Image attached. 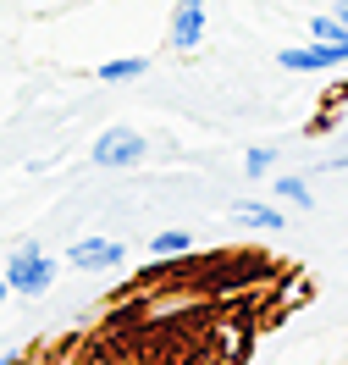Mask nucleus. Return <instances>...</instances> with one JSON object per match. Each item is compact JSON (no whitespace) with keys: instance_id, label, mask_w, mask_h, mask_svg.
Returning a JSON list of instances; mask_svg holds the SVG:
<instances>
[{"instance_id":"obj_1","label":"nucleus","mask_w":348,"mask_h":365,"mask_svg":"<svg viewBox=\"0 0 348 365\" xmlns=\"http://www.w3.org/2000/svg\"><path fill=\"white\" fill-rule=\"evenodd\" d=\"M61 277V266H56V255L45 250V244H17L11 250V260H6V282H11V294H23V299H39L50 294V282Z\"/></svg>"},{"instance_id":"obj_2","label":"nucleus","mask_w":348,"mask_h":365,"mask_svg":"<svg viewBox=\"0 0 348 365\" xmlns=\"http://www.w3.org/2000/svg\"><path fill=\"white\" fill-rule=\"evenodd\" d=\"M94 166H105V172H127V166H139L149 155V138L139 128H105V133L94 138Z\"/></svg>"},{"instance_id":"obj_3","label":"nucleus","mask_w":348,"mask_h":365,"mask_svg":"<svg viewBox=\"0 0 348 365\" xmlns=\"http://www.w3.org/2000/svg\"><path fill=\"white\" fill-rule=\"evenodd\" d=\"M127 260V250L116 244V238H105V232H94V238H78L67 250V266L72 272H89V277H100V272H116Z\"/></svg>"},{"instance_id":"obj_4","label":"nucleus","mask_w":348,"mask_h":365,"mask_svg":"<svg viewBox=\"0 0 348 365\" xmlns=\"http://www.w3.org/2000/svg\"><path fill=\"white\" fill-rule=\"evenodd\" d=\"M277 61H282V72H337V67L348 61V50L332 45V39H310V45L282 50Z\"/></svg>"},{"instance_id":"obj_5","label":"nucleus","mask_w":348,"mask_h":365,"mask_svg":"<svg viewBox=\"0 0 348 365\" xmlns=\"http://www.w3.org/2000/svg\"><path fill=\"white\" fill-rule=\"evenodd\" d=\"M199 39H205V6H188V0H177V11H172V50H199Z\"/></svg>"},{"instance_id":"obj_6","label":"nucleus","mask_w":348,"mask_h":365,"mask_svg":"<svg viewBox=\"0 0 348 365\" xmlns=\"http://www.w3.org/2000/svg\"><path fill=\"white\" fill-rule=\"evenodd\" d=\"M232 222H238V227H255V232H282L288 227V216H282L277 205H260V200H238V205H232Z\"/></svg>"},{"instance_id":"obj_7","label":"nucleus","mask_w":348,"mask_h":365,"mask_svg":"<svg viewBox=\"0 0 348 365\" xmlns=\"http://www.w3.org/2000/svg\"><path fill=\"white\" fill-rule=\"evenodd\" d=\"M149 255L155 260H183V255H194V232H183V227L149 232Z\"/></svg>"},{"instance_id":"obj_8","label":"nucleus","mask_w":348,"mask_h":365,"mask_svg":"<svg viewBox=\"0 0 348 365\" xmlns=\"http://www.w3.org/2000/svg\"><path fill=\"white\" fill-rule=\"evenodd\" d=\"M144 72H149V56H116V61L100 67V83H133Z\"/></svg>"},{"instance_id":"obj_9","label":"nucleus","mask_w":348,"mask_h":365,"mask_svg":"<svg viewBox=\"0 0 348 365\" xmlns=\"http://www.w3.org/2000/svg\"><path fill=\"white\" fill-rule=\"evenodd\" d=\"M310 39H332V45H343V50H348V28L337 23L332 11H315V17H310Z\"/></svg>"},{"instance_id":"obj_10","label":"nucleus","mask_w":348,"mask_h":365,"mask_svg":"<svg viewBox=\"0 0 348 365\" xmlns=\"http://www.w3.org/2000/svg\"><path fill=\"white\" fill-rule=\"evenodd\" d=\"M271 188H277V200H288V205H299V210L315 205V194H310V182H304V178H277Z\"/></svg>"},{"instance_id":"obj_11","label":"nucleus","mask_w":348,"mask_h":365,"mask_svg":"<svg viewBox=\"0 0 348 365\" xmlns=\"http://www.w3.org/2000/svg\"><path fill=\"white\" fill-rule=\"evenodd\" d=\"M271 166H277V150H271V144H255V150L243 155V172H249V178H265Z\"/></svg>"},{"instance_id":"obj_12","label":"nucleus","mask_w":348,"mask_h":365,"mask_svg":"<svg viewBox=\"0 0 348 365\" xmlns=\"http://www.w3.org/2000/svg\"><path fill=\"white\" fill-rule=\"evenodd\" d=\"M332 17H337V23L348 28V0H337V6H332Z\"/></svg>"},{"instance_id":"obj_13","label":"nucleus","mask_w":348,"mask_h":365,"mask_svg":"<svg viewBox=\"0 0 348 365\" xmlns=\"http://www.w3.org/2000/svg\"><path fill=\"white\" fill-rule=\"evenodd\" d=\"M326 166H332V172H348V150H343V155H332Z\"/></svg>"},{"instance_id":"obj_14","label":"nucleus","mask_w":348,"mask_h":365,"mask_svg":"<svg viewBox=\"0 0 348 365\" xmlns=\"http://www.w3.org/2000/svg\"><path fill=\"white\" fill-rule=\"evenodd\" d=\"M6 299H11V282H6V272H0V304H6Z\"/></svg>"},{"instance_id":"obj_15","label":"nucleus","mask_w":348,"mask_h":365,"mask_svg":"<svg viewBox=\"0 0 348 365\" xmlns=\"http://www.w3.org/2000/svg\"><path fill=\"white\" fill-rule=\"evenodd\" d=\"M188 6H205V0H188Z\"/></svg>"}]
</instances>
